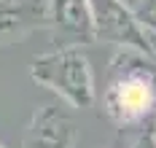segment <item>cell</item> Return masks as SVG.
Returning <instances> with one entry per match:
<instances>
[{
	"label": "cell",
	"mask_w": 156,
	"mask_h": 148,
	"mask_svg": "<svg viewBox=\"0 0 156 148\" xmlns=\"http://www.w3.org/2000/svg\"><path fill=\"white\" fill-rule=\"evenodd\" d=\"M119 100H121V108L126 111H132V113H137L143 108H148V102H151V94H148V89H145V83H124L121 86V92H119Z\"/></svg>",
	"instance_id": "6da1fadb"
}]
</instances>
